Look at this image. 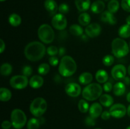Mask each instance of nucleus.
I'll return each instance as SVG.
<instances>
[{
    "mask_svg": "<svg viewBox=\"0 0 130 129\" xmlns=\"http://www.w3.org/2000/svg\"><path fill=\"white\" fill-rule=\"evenodd\" d=\"M11 98V92L7 88L1 87L0 89V100L2 102H7Z\"/></svg>",
    "mask_w": 130,
    "mask_h": 129,
    "instance_id": "obj_26",
    "label": "nucleus"
},
{
    "mask_svg": "<svg viewBox=\"0 0 130 129\" xmlns=\"http://www.w3.org/2000/svg\"><path fill=\"white\" fill-rule=\"evenodd\" d=\"M69 32L72 35L75 36H82L84 30L82 27L77 24H73L69 27Z\"/></svg>",
    "mask_w": 130,
    "mask_h": 129,
    "instance_id": "obj_29",
    "label": "nucleus"
},
{
    "mask_svg": "<svg viewBox=\"0 0 130 129\" xmlns=\"http://www.w3.org/2000/svg\"><path fill=\"white\" fill-rule=\"evenodd\" d=\"M0 44H1V46H0V53H3L4 51L5 50V48H6L5 43L3 39H0Z\"/></svg>",
    "mask_w": 130,
    "mask_h": 129,
    "instance_id": "obj_45",
    "label": "nucleus"
},
{
    "mask_svg": "<svg viewBox=\"0 0 130 129\" xmlns=\"http://www.w3.org/2000/svg\"><path fill=\"white\" fill-rule=\"evenodd\" d=\"M114 62V57L110 54L105 55L102 59V63L106 67H110L112 65Z\"/></svg>",
    "mask_w": 130,
    "mask_h": 129,
    "instance_id": "obj_34",
    "label": "nucleus"
},
{
    "mask_svg": "<svg viewBox=\"0 0 130 129\" xmlns=\"http://www.w3.org/2000/svg\"><path fill=\"white\" fill-rule=\"evenodd\" d=\"M129 49H130V42H129Z\"/></svg>",
    "mask_w": 130,
    "mask_h": 129,
    "instance_id": "obj_55",
    "label": "nucleus"
},
{
    "mask_svg": "<svg viewBox=\"0 0 130 129\" xmlns=\"http://www.w3.org/2000/svg\"><path fill=\"white\" fill-rule=\"evenodd\" d=\"M121 6L123 10L130 13V0H122Z\"/></svg>",
    "mask_w": 130,
    "mask_h": 129,
    "instance_id": "obj_37",
    "label": "nucleus"
},
{
    "mask_svg": "<svg viewBox=\"0 0 130 129\" xmlns=\"http://www.w3.org/2000/svg\"><path fill=\"white\" fill-rule=\"evenodd\" d=\"M126 129H130V125H129V126H128V127H127Z\"/></svg>",
    "mask_w": 130,
    "mask_h": 129,
    "instance_id": "obj_51",
    "label": "nucleus"
},
{
    "mask_svg": "<svg viewBox=\"0 0 130 129\" xmlns=\"http://www.w3.org/2000/svg\"><path fill=\"white\" fill-rule=\"evenodd\" d=\"M99 101L100 103L104 107H111L114 103V98L110 95L105 94L100 96L99 98Z\"/></svg>",
    "mask_w": 130,
    "mask_h": 129,
    "instance_id": "obj_21",
    "label": "nucleus"
},
{
    "mask_svg": "<svg viewBox=\"0 0 130 129\" xmlns=\"http://www.w3.org/2000/svg\"><path fill=\"white\" fill-rule=\"evenodd\" d=\"M110 116H111V115H110V112H109V111H103L102 113V115H101L102 119L104 120H109V119L110 118Z\"/></svg>",
    "mask_w": 130,
    "mask_h": 129,
    "instance_id": "obj_43",
    "label": "nucleus"
},
{
    "mask_svg": "<svg viewBox=\"0 0 130 129\" xmlns=\"http://www.w3.org/2000/svg\"><path fill=\"white\" fill-rule=\"evenodd\" d=\"M113 92L116 96H121L126 92V85L122 82H118L113 86Z\"/></svg>",
    "mask_w": 130,
    "mask_h": 129,
    "instance_id": "obj_23",
    "label": "nucleus"
},
{
    "mask_svg": "<svg viewBox=\"0 0 130 129\" xmlns=\"http://www.w3.org/2000/svg\"><path fill=\"white\" fill-rule=\"evenodd\" d=\"M95 129H102V128H95Z\"/></svg>",
    "mask_w": 130,
    "mask_h": 129,
    "instance_id": "obj_53",
    "label": "nucleus"
},
{
    "mask_svg": "<svg viewBox=\"0 0 130 129\" xmlns=\"http://www.w3.org/2000/svg\"><path fill=\"white\" fill-rule=\"evenodd\" d=\"M39 40L44 44H50L55 39V32L52 27L46 24H42L38 30Z\"/></svg>",
    "mask_w": 130,
    "mask_h": 129,
    "instance_id": "obj_6",
    "label": "nucleus"
},
{
    "mask_svg": "<svg viewBox=\"0 0 130 129\" xmlns=\"http://www.w3.org/2000/svg\"><path fill=\"white\" fill-rule=\"evenodd\" d=\"M44 6L51 16H54L58 11V6L55 0H45Z\"/></svg>",
    "mask_w": 130,
    "mask_h": 129,
    "instance_id": "obj_15",
    "label": "nucleus"
},
{
    "mask_svg": "<svg viewBox=\"0 0 130 129\" xmlns=\"http://www.w3.org/2000/svg\"><path fill=\"white\" fill-rule=\"evenodd\" d=\"M103 112L102 105L99 102H94L89 109V114L90 116H91L93 118L96 119L101 116L102 113Z\"/></svg>",
    "mask_w": 130,
    "mask_h": 129,
    "instance_id": "obj_14",
    "label": "nucleus"
},
{
    "mask_svg": "<svg viewBox=\"0 0 130 129\" xmlns=\"http://www.w3.org/2000/svg\"><path fill=\"white\" fill-rule=\"evenodd\" d=\"M79 23L83 26H88L91 22V16L88 13L83 12L80 14L78 17Z\"/></svg>",
    "mask_w": 130,
    "mask_h": 129,
    "instance_id": "obj_27",
    "label": "nucleus"
},
{
    "mask_svg": "<svg viewBox=\"0 0 130 129\" xmlns=\"http://www.w3.org/2000/svg\"><path fill=\"white\" fill-rule=\"evenodd\" d=\"M12 126V123H11V121H8V120H5L1 123V127L3 129H10V128Z\"/></svg>",
    "mask_w": 130,
    "mask_h": 129,
    "instance_id": "obj_42",
    "label": "nucleus"
},
{
    "mask_svg": "<svg viewBox=\"0 0 130 129\" xmlns=\"http://www.w3.org/2000/svg\"><path fill=\"white\" fill-rule=\"evenodd\" d=\"M76 70V62L72 57L68 55L62 57L58 66L60 75L64 77H69L74 74Z\"/></svg>",
    "mask_w": 130,
    "mask_h": 129,
    "instance_id": "obj_2",
    "label": "nucleus"
},
{
    "mask_svg": "<svg viewBox=\"0 0 130 129\" xmlns=\"http://www.w3.org/2000/svg\"><path fill=\"white\" fill-rule=\"evenodd\" d=\"M44 119L43 117L32 118L27 123V129H39L41 125L44 123Z\"/></svg>",
    "mask_w": 130,
    "mask_h": 129,
    "instance_id": "obj_16",
    "label": "nucleus"
},
{
    "mask_svg": "<svg viewBox=\"0 0 130 129\" xmlns=\"http://www.w3.org/2000/svg\"><path fill=\"white\" fill-rule=\"evenodd\" d=\"M50 70V64H48V63H43L38 67V72L39 75H46L49 73Z\"/></svg>",
    "mask_w": 130,
    "mask_h": 129,
    "instance_id": "obj_33",
    "label": "nucleus"
},
{
    "mask_svg": "<svg viewBox=\"0 0 130 129\" xmlns=\"http://www.w3.org/2000/svg\"><path fill=\"white\" fill-rule=\"evenodd\" d=\"M44 83V80L41 75H35L30 77L29 80V85L33 89H39L42 87Z\"/></svg>",
    "mask_w": 130,
    "mask_h": 129,
    "instance_id": "obj_18",
    "label": "nucleus"
},
{
    "mask_svg": "<svg viewBox=\"0 0 130 129\" xmlns=\"http://www.w3.org/2000/svg\"><path fill=\"white\" fill-rule=\"evenodd\" d=\"M123 83L125 85H129L130 84V78L129 77H126L125 78L123 79Z\"/></svg>",
    "mask_w": 130,
    "mask_h": 129,
    "instance_id": "obj_46",
    "label": "nucleus"
},
{
    "mask_svg": "<svg viewBox=\"0 0 130 129\" xmlns=\"http://www.w3.org/2000/svg\"><path fill=\"white\" fill-rule=\"evenodd\" d=\"M118 34L122 39H126L130 37V25L124 24L119 27L118 30Z\"/></svg>",
    "mask_w": 130,
    "mask_h": 129,
    "instance_id": "obj_25",
    "label": "nucleus"
},
{
    "mask_svg": "<svg viewBox=\"0 0 130 129\" xmlns=\"http://www.w3.org/2000/svg\"><path fill=\"white\" fill-rule=\"evenodd\" d=\"M75 5L79 11L85 12L91 7V1L90 0H75Z\"/></svg>",
    "mask_w": 130,
    "mask_h": 129,
    "instance_id": "obj_20",
    "label": "nucleus"
},
{
    "mask_svg": "<svg viewBox=\"0 0 130 129\" xmlns=\"http://www.w3.org/2000/svg\"><path fill=\"white\" fill-rule=\"evenodd\" d=\"M126 24L130 25V15H129V16L126 18Z\"/></svg>",
    "mask_w": 130,
    "mask_h": 129,
    "instance_id": "obj_47",
    "label": "nucleus"
},
{
    "mask_svg": "<svg viewBox=\"0 0 130 129\" xmlns=\"http://www.w3.org/2000/svg\"><path fill=\"white\" fill-rule=\"evenodd\" d=\"M104 1H109V0H104Z\"/></svg>",
    "mask_w": 130,
    "mask_h": 129,
    "instance_id": "obj_54",
    "label": "nucleus"
},
{
    "mask_svg": "<svg viewBox=\"0 0 130 129\" xmlns=\"http://www.w3.org/2000/svg\"><path fill=\"white\" fill-rule=\"evenodd\" d=\"M0 1H1V2H3V1H6V0H0Z\"/></svg>",
    "mask_w": 130,
    "mask_h": 129,
    "instance_id": "obj_52",
    "label": "nucleus"
},
{
    "mask_svg": "<svg viewBox=\"0 0 130 129\" xmlns=\"http://www.w3.org/2000/svg\"><path fill=\"white\" fill-rule=\"evenodd\" d=\"M85 31L88 37L95 38L100 34L102 32V27L97 23H92L86 26Z\"/></svg>",
    "mask_w": 130,
    "mask_h": 129,
    "instance_id": "obj_13",
    "label": "nucleus"
},
{
    "mask_svg": "<svg viewBox=\"0 0 130 129\" xmlns=\"http://www.w3.org/2000/svg\"><path fill=\"white\" fill-rule=\"evenodd\" d=\"M126 100H127V101H128V102H129V103H130V92H128V94H127Z\"/></svg>",
    "mask_w": 130,
    "mask_h": 129,
    "instance_id": "obj_48",
    "label": "nucleus"
},
{
    "mask_svg": "<svg viewBox=\"0 0 130 129\" xmlns=\"http://www.w3.org/2000/svg\"><path fill=\"white\" fill-rule=\"evenodd\" d=\"M110 115L115 118H121L127 113V108L124 104L117 103L113 104L109 110Z\"/></svg>",
    "mask_w": 130,
    "mask_h": 129,
    "instance_id": "obj_10",
    "label": "nucleus"
},
{
    "mask_svg": "<svg viewBox=\"0 0 130 129\" xmlns=\"http://www.w3.org/2000/svg\"><path fill=\"white\" fill-rule=\"evenodd\" d=\"M127 71H128V75H129L130 76V64L129 66H128V70H127Z\"/></svg>",
    "mask_w": 130,
    "mask_h": 129,
    "instance_id": "obj_50",
    "label": "nucleus"
},
{
    "mask_svg": "<svg viewBox=\"0 0 130 129\" xmlns=\"http://www.w3.org/2000/svg\"><path fill=\"white\" fill-rule=\"evenodd\" d=\"M85 123L87 126H95V124H96V121H95V118H92L91 116H88L85 118Z\"/></svg>",
    "mask_w": 130,
    "mask_h": 129,
    "instance_id": "obj_39",
    "label": "nucleus"
},
{
    "mask_svg": "<svg viewBox=\"0 0 130 129\" xmlns=\"http://www.w3.org/2000/svg\"><path fill=\"white\" fill-rule=\"evenodd\" d=\"M65 91L69 96L72 97H78L81 93V87L78 83L71 82L65 87Z\"/></svg>",
    "mask_w": 130,
    "mask_h": 129,
    "instance_id": "obj_12",
    "label": "nucleus"
},
{
    "mask_svg": "<svg viewBox=\"0 0 130 129\" xmlns=\"http://www.w3.org/2000/svg\"><path fill=\"white\" fill-rule=\"evenodd\" d=\"M127 114H128V116L130 117V104L127 108Z\"/></svg>",
    "mask_w": 130,
    "mask_h": 129,
    "instance_id": "obj_49",
    "label": "nucleus"
},
{
    "mask_svg": "<svg viewBox=\"0 0 130 129\" xmlns=\"http://www.w3.org/2000/svg\"><path fill=\"white\" fill-rule=\"evenodd\" d=\"M78 109L80 112L83 113H86L89 111V104L86 99H81L78 102Z\"/></svg>",
    "mask_w": 130,
    "mask_h": 129,
    "instance_id": "obj_32",
    "label": "nucleus"
},
{
    "mask_svg": "<svg viewBox=\"0 0 130 129\" xmlns=\"http://www.w3.org/2000/svg\"><path fill=\"white\" fill-rule=\"evenodd\" d=\"M28 77L24 75H18L13 76L10 80V84L12 88L15 89H24L29 84Z\"/></svg>",
    "mask_w": 130,
    "mask_h": 129,
    "instance_id": "obj_8",
    "label": "nucleus"
},
{
    "mask_svg": "<svg viewBox=\"0 0 130 129\" xmlns=\"http://www.w3.org/2000/svg\"><path fill=\"white\" fill-rule=\"evenodd\" d=\"M101 21L104 23H107L110 25H115L117 23V19L114 15L109 11H104L102 13L101 15Z\"/></svg>",
    "mask_w": 130,
    "mask_h": 129,
    "instance_id": "obj_17",
    "label": "nucleus"
},
{
    "mask_svg": "<svg viewBox=\"0 0 130 129\" xmlns=\"http://www.w3.org/2000/svg\"><path fill=\"white\" fill-rule=\"evenodd\" d=\"M59 63V60H58V58H57L55 56H51L49 58V64L51 66H53V67H56L57 64H58Z\"/></svg>",
    "mask_w": 130,
    "mask_h": 129,
    "instance_id": "obj_40",
    "label": "nucleus"
},
{
    "mask_svg": "<svg viewBox=\"0 0 130 129\" xmlns=\"http://www.w3.org/2000/svg\"><path fill=\"white\" fill-rule=\"evenodd\" d=\"M93 80V75L90 72H83L79 77V82L82 85H88Z\"/></svg>",
    "mask_w": 130,
    "mask_h": 129,
    "instance_id": "obj_24",
    "label": "nucleus"
},
{
    "mask_svg": "<svg viewBox=\"0 0 130 129\" xmlns=\"http://www.w3.org/2000/svg\"><path fill=\"white\" fill-rule=\"evenodd\" d=\"M95 78L96 81L100 83H105L109 79L108 73L104 69H100L96 72Z\"/></svg>",
    "mask_w": 130,
    "mask_h": 129,
    "instance_id": "obj_22",
    "label": "nucleus"
},
{
    "mask_svg": "<svg viewBox=\"0 0 130 129\" xmlns=\"http://www.w3.org/2000/svg\"><path fill=\"white\" fill-rule=\"evenodd\" d=\"M46 49L43 42L32 41L28 43L24 48V55L30 61H38L44 57Z\"/></svg>",
    "mask_w": 130,
    "mask_h": 129,
    "instance_id": "obj_1",
    "label": "nucleus"
},
{
    "mask_svg": "<svg viewBox=\"0 0 130 129\" xmlns=\"http://www.w3.org/2000/svg\"><path fill=\"white\" fill-rule=\"evenodd\" d=\"M112 53L115 57L122 58L129 53V46L127 42L122 38H116L111 44Z\"/></svg>",
    "mask_w": 130,
    "mask_h": 129,
    "instance_id": "obj_4",
    "label": "nucleus"
},
{
    "mask_svg": "<svg viewBox=\"0 0 130 129\" xmlns=\"http://www.w3.org/2000/svg\"><path fill=\"white\" fill-rule=\"evenodd\" d=\"M10 121L15 129H22L27 123V116L25 113L20 109H14L11 113Z\"/></svg>",
    "mask_w": 130,
    "mask_h": 129,
    "instance_id": "obj_7",
    "label": "nucleus"
},
{
    "mask_svg": "<svg viewBox=\"0 0 130 129\" xmlns=\"http://www.w3.org/2000/svg\"><path fill=\"white\" fill-rule=\"evenodd\" d=\"M127 70L125 66L118 64L114 66L111 70V75L116 80H122L126 77Z\"/></svg>",
    "mask_w": 130,
    "mask_h": 129,
    "instance_id": "obj_11",
    "label": "nucleus"
},
{
    "mask_svg": "<svg viewBox=\"0 0 130 129\" xmlns=\"http://www.w3.org/2000/svg\"><path fill=\"white\" fill-rule=\"evenodd\" d=\"M12 66L8 63H5L1 64V68H0V72L3 76H8L12 72Z\"/></svg>",
    "mask_w": 130,
    "mask_h": 129,
    "instance_id": "obj_30",
    "label": "nucleus"
},
{
    "mask_svg": "<svg viewBox=\"0 0 130 129\" xmlns=\"http://www.w3.org/2000/svg\"><path fill=\"white\" fill-rule=\"evenodd\" d=\"M8 22L11 26L18 27L21 24L22 18L18 14L12 13L9 16Z\"/></svg>",
    "mask_w": 130,
    "mask_h": 129,
    "instance_id": "obj_28",
    "label": "nucleus"
},
{
    "mask_svg": "<svg viewBox=\"0 0 130 129\" xmlns=\"http://www.w3.org/2000/svg\"><path fill=\"white\" fill-rule=\"evenodd\" d=\"M105 7V5L104 1L102 0H97V1H94L91 4L90 8H91V10L93 13L95 14H99L104 12Z\"/></svg>",
    "mask_w": 130,
    "mask_h": 129,
    "instance_id": "obj_19",
    "label": "nucleus"
},
{
    "mask_svg": "<svg viewBox=\"0 0 130 129\" xmlns=\"http://www.w3.org/2000/svg\"><path fill=\"white\" fill-rule=\"evenodd\" d=\"M32 68L29 65H26L22 69V74L26 77H30L32 73Z\"/></svg>",
    "mask_w": 130,
    "mask_h": 129,
    "instance_id": "obj_38",
    "label": "nucleus"
},
{
    "mask_svg": "<svg viewBox=\"0 0 130 129\" xmlns=\"http://www.w3.org/2000/svg\"><path fill=\"white\" fill-rule=\"evenodd\" d=\"M58 11L63 15L67 14L69 11V6L66 3H62L58 6Z\"/></svg>",
    "mask_w": 130,
    "mask_h": 129,
    "instance_id": "obj_36",
    "label": "nucleus"
},
{
    "mask_svg": "<svg viewBox=\"0 0 130 129\" xmlns=\"http://www.w3.org/2000/svg\"><path fill=\"white\" fill-rule=\"evenodd\" d=\"M52 26L58 30H63L67 25V20L64 15L57 13L53 16L52 20Z\"/></svg>",
    "mask_w": 130,
    "mask_h": 129,
    "instance_id": "obj_9",
    "label": "nucleus"
},
{
    "mask_svg": "<svg viewBox=\"0 0 130 129\" xmlns=\"http://www.w3.org/2000/svg\"><path fill=\"white\" fill-rule=\"evenodd\" d=\"M47 110V102L44 98L36 97L32 100L29 106L30 113L36 118L41 117Z\"/></svg>",
    "mask_w": 130,
    "mask_h": 129,
    "instance_id": "obj_5",
    "label": "nucleus"
},
{
    "mask_svg": "<svg viewBox=\"0 0 130 129\" xmlns=\"http://www.w3.org/2000/svg\"><path fill=\"white\" fill-rule=\"evenodd\" d=\"M108 11L112 13H116L119 10V3L118 0H110L107 5Z\"/></svg>",
    "mask_w": 130,
    "mask_h": 129,
    "instance_id": "obj_31",
    "label": "nucleus"
},
{
    "mask_svg": "<svg viewBox=\"0 0 130 129\" xmlns=\"http://www.w3.org/2000/svg\"><path fill=\"white\" fill-rule=\"evenodd\" d=\"M66 53V48H63V47H60V48L58 49V54H59L60 56H64V54Z\"/></svg>",
    "mask_w": 130,
    "mask_h": 129,
    "instance_id": "obj_44",
    "label": "nucleus"
},
{
    "mask_svg": "<svg viewBox=\"0 0 130 129\" xmlns=\"http://www.w3.org/2000/svg\"><path fill=\"white\" fill-rule=\"evenodd\" d=\"M102 92L103 87L99 83H91L83 89L82 96L85 99L93 101L100 98Z\"/></svg>",
    "mask_w": 130,
    "mask_h": 129,
    "instance_id": "obj_3",
    "label": "nucleus"
},
{
    "mask_svg": "<svg viewBox=\"0 0 130 129\" xmlns=\"http://www.w3.org/2000/svg\"><path fill=\"white\" fill-rule=\"evenodd\" d=\"M46 53L51 56H56L58 53V49L55 46H50L46 49Z\"/></svg>",
    "mask_w": 130,
    "mask_h": 129,
    "instance_id": "obj_35",
    "label": "nucleus"
},
{
    "mask_svg": "<svg viewBox=\"0 0 130 129\" xmlns=\"http://www.w3.org/2000/svg\"><path fill=\"white\" fill-rule=\"evenodd\" d=\"M103 89L104 90V91L106 92H109L113 89V86L111 82H107L103 85Z\"/></svg>",
    "mask_w": 130,
    "mask_h": 129,
    "instance_id": "obj_41",
    "label": "nucleus"
}]
</instances>
